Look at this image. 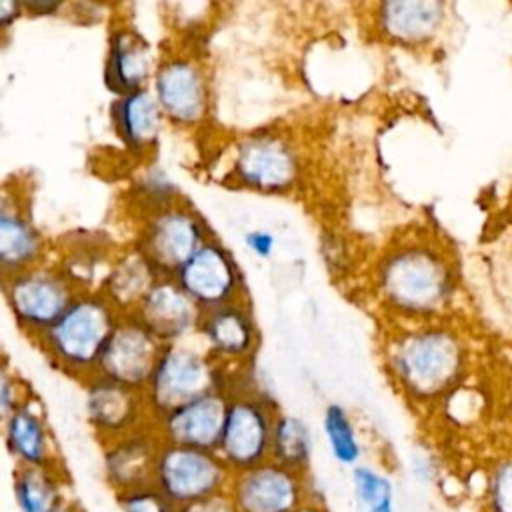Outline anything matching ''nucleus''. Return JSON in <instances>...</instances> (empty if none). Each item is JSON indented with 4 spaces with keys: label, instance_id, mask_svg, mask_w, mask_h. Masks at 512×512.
<instances>
[{
    "label": "nucleus",
    "instance_id": "1",
    "mask_svg": "<svg viewBox=\"0 0 512 512\" xmlns=\"http://www.w3.org/2000/svg\"><path fill=\"white\" fill-rule=\"evenodd\" d=\"M232 470L216 450L162 442L152 484L178 508L228 492Z\"/></svg>",
    "mask_w": 512,
    "mask_h": 512
},
{
    "label": "nucleus",
    "instance_id": "2",
    "mask_svg": "<svg viewBox=\"0 0 512 512\" xmlns=\"http://www.w3.org/2000/svg\"><path fill=\"white\" fill-rule=\"evenodd\" d=\"M118 318L110 300L80 296L42 334L44 346L54 360L68 370H82L98 364L100 354L116 328Z\"/></svg>",
    "mask_w": 512,
    "mask_h": 512
},
{
    "label": "nucleus",
    "instance_id": "3",
    "mask_svg": "<svg viewBox=\"0 0 512 512\" xmlns=\"http://www.w3.org/2000/svg\"><path fill=\"white\" fill-rule=\"evenodd\" d=\"M378 284L384 300L408 314L438 310L450 290L446 266L424 248H404L390 254L382 262Z\"/></svg>",
    "mask_w": 512,
    "mask_h": 512
},
{
    "label": "nucleus",
    "instance_id": "4",
    "mask_svg": "<svg viewBox=\"0 0 512 512\" xmlns=\"http://www.w3.org/2000/svg\"><path fill=\"white\" fill-rule=\"evenodd\" d=\"M392 368L412 396H438L456 380L460 370L458 342L438 330L410 334L392 352Z\"/></svg>",
    "mask_w": 512,
    "mask_h": 512
},
{
    "label": "nucleus",
    "instance_id": "5",
    "mask_svg": "<svg viewBox=\"0 0 512 512\" xmlns=\"http://www.w3.org/2000/svg\"><path fill=\"white\" fill-rule=\"evenodd\" d=\"M274 420L276 416L270 404L258 396H238L230 400L216 452L232 474L270 460Z\"/></svg>",
    "mask_w": 512,
    "mask_h": 512
},
{
    "label": "nucleus",
    "instance_id": "6",
    "mask_svg": "<svg viewBox=\"0 0 512 512\" xmlns=\"http://www.w3.org/2000/svg\"><path fill=\"white\" fill-rule=\"evenodd\" d=\"M218 390L216 370L206 354L172 346L166 348L146 386L148 406L158 418L174 408Z\"/></svg>",
    "mask_w": 512,
    "mask_h": 512
},
{
    "label": "nucleus",
    "instance_id": "7",
    "mask_svg": "<svg viewBox=\"0 0 512 512\" xmlns=\"http://www.w3.org/2000/svg\"><path fill=\"white\" fill-rule=\"evenodd\" d=\"M228 496L238 512H294L314 494L306 474L268 460L232 474Z\"/></svg>",
    "mask_w": 512,
    "mask_h": 512
},
{
    "label": "nucleus",
    "instance_id": "8",
    "mask_svg": "<svg viewBox=\"0 0 512 512\" xmlns=\"http://www.w3.org/2000/svg\"><path fill=\"white\" fill-rule=\"evenodd\" d=\"M162 340L156 338L136 316L118 320L112 330L98 368L102 376L124 386L140 390L150 384V378L164 354Z\"/></svg>",
    "mask_w": 512,
    "mask_h": 512
},
{
    "label": "nucleus",
    "instance_id": "9",
    "mask_svg": "<svg viewBox=\"0 0 512 512\" xmlns=\"http://www.w3.org/2000/svg\"><path fill=\"white\" fill-rule=\"evenodd\" d=\"M6 300L22 326L44 334L68 310L74 294L62 274L28 268L6 282Z\"/></svg>",
    "mask_w": 512,
    "mask_h": 512
},
{
    "label": "nucleus",
    "instance_id": "10",
    "mask_svg": "<svg viewBox=\"0 0 512 512\" xmlns=\"http://www.w3.org/2000/svg\"><path fill=\"white\" fill-rule=\"evenodd\" d=\"M204 244L202 224L190 210L162 208L144 228L140 252L156 272L176 276Z\"/></svg>",
    "mask_w": 512,
    "mask_h": 512
},
{
    "label": "nucleus",
    "instance_id": "11",
    "mask_svg": "<svg viewBox=\"0 0 512 512\" xmlns=\"http://www.w3.org/2000/svg\"><path fill=\"white\" fill-rule=\"evenodd\" d=\"M180 288L208 310L232 302L240 286V272L234 258L216 242H206L176 274Z\"/></svg>",
    "mask_w": 512,
    "mask_h": 512
},
{
    "label": "nucleus",
    "instance_id": "12",
    "mask_svg": "<svg viewBox=\"0 0 512 512\" xmlns=\"http://www.w3.org/2000/svg\"><path fill=\"white\" fill-rule=\"evenodd\" d=\"M228 404L230 400L220 390H212L158 418L156 430L162 442L216 450L220 444Z\"/></svg>",
    "mask_w": 512,
    "mask_h": 512
},
{
    "label": "nucleus",
    "instance_id": "13",
    "mask_svg": "<svg viewBox=\"0 0 512 512\" xmlns=\"http://www.w3.org/2000/svg\"><path fill=\"white\" fill-rule=\"evenodd\" d=\"M236 176L260 192H280L296 180L298 160L294 150L270 134L246 138L234 158Z\"/></svg>",
    "mask_w": 512,
    "mask_h": 512
},
{
    "label": "nucleus",
    "instance_id": "14",
    "mask_svg": "<svg viewBox=\"0 0 512 512\" xmlns=\"http://www.w3.org/2000/svg\"><path fill=\"white\" fill-rule=\"evenodd\" d=\"M140 390L100 376L90 382L86 392V412L100 438L112 442L140 430L142 400Z\"/></svg>",
    "mask_w": 512,
    "mask_h": 512
},
{
    "label": "nucleus",
    "instance_id": "15",
    "mask_svg": "<svg viewBox=\"0 0 512 512\" xmlns=\"http://www.w3.org/2000/svg\"><path fill=\"white\" fill-rule=\"evenodd\" d=\"M154 96L162 114L178 124L200 120L208 108L204 76L188 60H168L156 70Z\"/></svg>",
    "mask_w": 512,
    "mask_h": 512
},
{
    "label": "nucleus",
    "instance_id": "16",
    "mask_svg": "<svg viewBox=\"0 0 512 512\" xmlns=\"http://www.w3.org/2000/svg\"><path fill=\"white\" fill-rule=\"evenodd\" d=\"M160 444L158 430L144 428L106 444L104 474L116 494L152 484Z\"/></svg>",
    "mask_w": 512,
    "mask_h": 512
},
{
    "label": "nucleus",
    "instance_id": "17",
    "mask_svg": "<svg viewBox=\"0 0 512 512\" xmlns=\"http://www.w3.org/2000/svg\"><path fill=\"white\" fill-rule=\"evenodd\" d=\"M202 310L180 288L176 280H156L148 294L136 306V318L162 342L176 340L186 334L198 320Z\"/></svg>",
    "mask_w": 512,
    "mask_h": 512
},
{
    "label": "nucleus",
    "instance_id": "18",
    "mask_svg": "<svg viewBox=\"0 0 512 512\" xmlns=\"http://www.w3.org/2000/svg\"><path fill=\"white\" fill-rule=\"evenodd\" d=\"M4 438L18 466L56 468L46 422L30 400H24L4 418Z\"/></svg>",
    "mask_w": 512,
    "mask_h": 512
},
{
    "label": "nucleus",
    "instance_id": "19",
    "mask_svg": "<svg viewBox=\"0 0 512 512\" xmlns=\"http://www.w3.org/2000/svg\"><path fill=\"white\" fill-rule=\"evenodd\" d=\"M154 70V54L142 34L130 28L116 30L110 36L106 80L122 96L142 90Z\"/></svg>",
    "mask_w": 512,
    "mask_h": 512
},
{
    "label": "nucleus",
    "instance_id": "20",
    "mask_svg": "<svg viewBox=\"0 0 512 512\" xmlns=\"http://www.w3.org/2000/svg\"><path fill=\"white\" fill-rule=\"evenodd\" d=\"M198 328L204 334L208 348L224 358L244 356L250 352L256 340L252 316L234 300L216 308L202 310Z\"/></svg>",
    "mask_w": 512,
    "mask_h": 512
},
{
    "label": "nucleus",
    "instance_id": "21",
    "mask_svg": "<svg viewBox=\"0 0 512 512\" xmlns=\"http://www.w3.org/2000/svg\"><path fill=\"white\" fill-rule=\"evenodd\" d=\"M162 116L156 96L146 88L122 94L112 106L114 128L132 150H146L156 144Z\"/></svg>",
    "mask_w": 512,
    "mask_h": 512
},
{
    "label": "nucleus",
    "instance_id": "22",
    "mask_svg": "<svg viewBox=\"0 0 512 512\" xmlns=\"http://www.w3.org/2000/svg\"><path fill=\"white\" fill-rule=\"evenodd\" d=\"M380 26L398 42H420L434 34L442 22V4L424 0H400L380 4Z\"/></svg>",
    "mask_w": 512,
    "mask_h": 512
},
{
    "label": "nucleus",
    "instance_id": "23",
    "mask_svg": "<svg viewBox=\"0 0 512 512\" xmlns=\"http://www.w3.org/2000/svg\"><path fill=\"white\" fill-rule=\"evenodd\" d=\"M12 492L20 512H56L66 502L62 474L56 468L16 466Z\"/></svg>",
    "mask_w": 512,
    "mask_h": 512
},
{
    "label": "nucleus",
    "instance_id": "24",
    "mask_svg": "<svg viewBox=\"0 0 512 512\" xmlns=\"http://www.w3.org/2000/svg\"><path fill=\"white\" fill-rule=\"evenodd\" d=\"M156 274V268L144 258L142 252L126 254L106 276L108 300L120 306H138L148 290L156 284Z\"/></svg>",
    "mask_w": 512,
    "mask_h": 512
},
{
    "label": "nucleus",
    "instance_id": "25",
    "mask_svg": "<svg viewBox=\"0 0 512 512\" xmlns=\"http://www.w3.org/2000/svg\"><path fill=\"white\" fill-rule=\"evenodd\" d=\"M312 458V434L304 420L296 416L280 414L274 420L272 430V446H270V460L306 474Z\"/></svg>",
    "mask_w": 512,
    "mask_h": 512
},
{
    "label": "nucleus",
    "instance_id": "26",
    "mask_svg": "<svg viewBox=\"0 0 512 512\" xmlns=\"http://www.w3.org/2000/svg\"><path fill=\"white\" fill-rule=\"evenodd\" d=\"M40 238L26 218L6 206L0 216V258L6 272H22L36 260Z\"/></svg>",
    "mask_w": 512,
    "mask_h": 512
},
{
    "label": "nucleus",
    "instance_id": "27",
    "mask_svg": "<svg viewBox=\"0 0 512 512\" xmlns=\"http://www.w3.org/2000/svg\"><path fill=\"white\" fill-rule=\"evenodd\" d=\"M350 484L358 512H396L394 484L382 470L358 464L350 472Z\"/></svg>",
    "mask_w": 512,
    "mask_h": 512
},
{
    "label": "nucleus",
    "instance_id": "28",
    "mask_svg": "<svg viewBox=\"0 0 512 512\" xmlns=\"http://www.w3.org/2000/svg\"><path fill=\"white\" fill-rule=\"evenodd\" d=\"M324 436L330 448L332 458L342 466H358L362 458V446L354 428V422L350 420L348 412L338 406L330 404L324 412Z\"/></svg>",
    "mask_w": 512,
    "mask_h": 512
},
{
    "label": "nucleus",
    "instance_id": "29",
    "mask_svg": "<svg viewBox=\"0 0 512 512\" xmlns=\"http://www.w3.org/2000/svg\"><path fill=\"white\" fill-rule=\"evenodd\" d=\"M480 508L482 512H512V456H504L488 468Z\"/></svg>",
    "mask_w": 512,
    "mask_h": 512
},
{
    "label": "nucleus",
    "instance_id": "30",
    "mask_svg": "<svg viewBox=\"0 0 512 512\" xmlns=\"http://www.w3.org/2000/svg\"><path fill=\"white\" fill-rule=\"evenodd\" d=\"M116 502L120 512H178L180 510L154 484L118 492Z\"/></svg>",
    "mask_w": 512,
    "mask_h": 512
},
{
    "label": "nucleus",
    "instance_id": "31",
    "mask_svg": "<svg viewBox=\"0 0 512 512\" xmlns=\"http://www.w3.org/2000/svg\"><path fill=\"white\" fill-rule=\"evenodd\" d=\"M178 512H238V508L234 506V502H232V498L228 496V492H224V494L212 496V498H208V500H202V502L184 506V508H180Z\"/></svg>",
    "mask_w": 512,
    "mask_h": 512
},
{
    "label": "nucleus",
    "instance_id": "32",
    "mask_svg": "<svg viewBox=\"0 0 512 512\" xmlns=\"http://www.w3.org/2000/svg\"><path fill=\"white\" fill-rule=\"evenodd\" d=\"M246 244L260 258H268L274 248V236L268 232H262V230H254V232L246 234Z\"/></svg>",
    "mask_w": 512,
    "mask_h": 512
},
{
    "label": "nucleus",
    "instance_id": "33",
    "mask_svg": "<svg viewBox=\"0 0 512 512\" xmlns=\"http://www.w3.org/2000/svg\"><path fill=\"white\" fill-rule=\"evenodd\" d=\"M294 512H330L328 506L320 500V496H310L302 506H298Z\"/></svg>",
    "mask_w": 512,
    "mask_h": 512
},
{
    "label": "nucleus",
    "instance_id": "34",
    "mask_svg": "<svg viewBox=\"0 0 512 512\" xmlns=\"http://www.w3.org/2000/svg\"><path fill=\"white\" fill-rule=\"evenodd\" d=\"M56 512H82V508H80L78 504H74V502H68V500H66V502L56 510Z\"/></svg>",
    "mask_w": 512,
    "mask_h": 512
}]
</instances>
